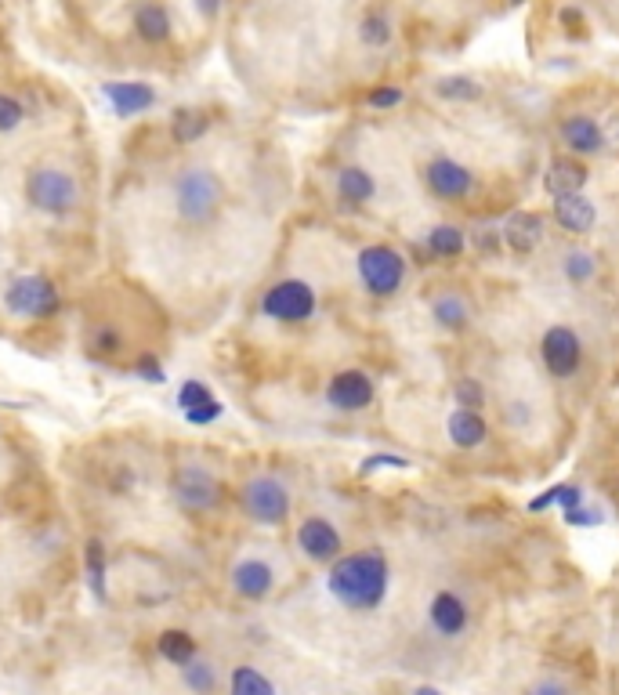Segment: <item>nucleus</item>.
<instances>
[{
  "mask_svg": "<svg viewBox=\"0 0 619 695\" xmlns=\"http://www.w3.org/2000/svg\"><path fill=\"white\" fill-rule=\"evenodd\" d=\"M388 583H391V569H388V558H384L381 551L341 554V558L330 565V576H326L330 594L341 601L344 609H352V612L381 609L384 598H388Z\"/></svg>",
  "mask_w": 619,
  "mask_h": 695,
  "instance_id": "obj_1",
  "label": "nucleus"
},
{
  "mask_svg": "<svg viewBox=\"0 0 619 695\" xmlns=\"http://www.w3.org/2000/svg\"><path fill=\"white\" fill-rule=\"evenodd\" d=\"M174 214L189 229H210L225 210V181L210 167H181L171 181Z\"/></svg>",
  "mask_w": 619,
  "mask_h": 695,
  "instance_id": "obj_2",
  "label": "nucleus"
},
{
  "mask_svg": "<svg viewBox=\"0 0 619 695\" xmlns=\"http://www.w3.org/2000/svg\"><path fill=\"white\" fill-rule=\"evenodd\" d=\"M239 507L243 515L254 525H265V529H279L290 518V507H294V496L283 478L272 475V471H258L239 482Z\"/></svg>",
  "mask_w": 619,
  "mask_h": 695,
  "instance_id": "obj_3",
  "label": "nucleus"
},
{
  "mask_svg": "<svg viewBox=\"0 0 619 695\" xmlns=\"http://www.w3.org/2000/svg\"><path fill=\"white\" fill-rule=\"evenodd\" d=\"M22 192L29 207L48 218H69L80 207V185L66 167H33Z\"/></svg>",
  "mask_w": 619,
  "mask_h": 695,
  "instance_id": "obj_4",
  "label": "nucleus"
},
{
  "mask_svg": "<svg viewBox=\"0 0 619 695\" xmlns=\"http://www.w3.org/2000/svg\"><path fill=\"white\" fill-rule=\"evenodd\" d=\"M4 308H8L15 319H51L62 308V290L51 276L44 272H26V276H15L4 286Z\"/></svg>",
  "mask_w": 619,
  "mask_h": 695,
  "instance_id": "obj_5",
  "label": "nucleus"
},
{
  "mask_svg": "<svg viewBox=\"0 0 619 695\" xmlns=\"http://www.w3.org/2000/svg\"><path fill=\"white\" fill-rule=\"evenodd\" d=\"M258 308L265 319H272V323L301 326L315 315L319 297H315L312 283H305V279H279V283H272L265 294H261Z\"/></svg>",
  "mask_w": 619,
  "mask_h": 695,
  "instance_id": "obj_6",
  "label": "nucleus"
},
{
  "mask_svg": "<svg viewBox=\"0 0 619 695\" xmlns=\"http://www.w3.org/2000/svg\"><path fill=\"white\" fill-rule=\"evenodd\" d=\"M355 268H359L366 294L373 297H395L402 290V283H406V258L395 247H388V243L362 247L359 258H355Z\"/></svg>",
  "mask_w": 619,
  "mask_h": 695,
  "instance_id": "obj_7",
  "label": "nucleus"
},
{
  "mask_svg": "<svg viewBox=\"0 0 619 695\" xmlns=\"http://www.w3.org/2000/svg\"><path fill=\"white\" fill-rule=\"evenodd\" d=\"M174 500L189 515H210L225 500V482L203 464H181L171 478Z\"/></svg>",
  "mask_w": 619,
  "mask_h": 695,
  "instance_id": "obj_8",
  "label": "nucleus"
},
{
  "mask_svg": "<svg viewBox=\"0 0 619 695\" xmlns=\"http://www.w3.org/2000/svg\"><path fill=\"white\" fill-rule=\"evenodd\" d=\"M294 536H297V551L315 565H334L344 554V540L337 533V525L323 515H308L305 522L297 525Z\"/></svg>",
  "mask_w": 619,
  "mask_h": 695,
  "instance_id": "obj_9",
  "label": "nucleus"
},
{
  "mask_svg": "<svg viewBox=\"0 0 619 695\" xmlns=\"http://www.w3.org/2000/svg\"><path fill=\"white\" fill-rule=\"evenodd\" d=\"M540 355H543V366L551 370V377L565 381V377H572V373L580 370L583 341L576 337L572 326H551L540 341Z\"/></svg>",
  "mask_w": 619,
  "mask_h": 695,
  "instance_id": "obj_10",
  "label": "nucleus"
},
{
  "mask_svg": "<svg viewBox=\"0 0 619 695\" xmlns=\"http://www.w3.org/2000/svg\"><path fill=\"white\" fill-rule=\"evenodd\" d=\"M373 399H377V388H373L370 373L362 370H341L326 384V402L341 413H362L366 406H373Z\"/></svg>",
  "mask_w": 619,
  "mask_h": 695,
  "instance_id": "obj_11",
  "label": "nucleus"
},
{
  "mask_svg": "<svg viewBox=\"0 0 619 695\" xmlns=\"http://www.w3.org/2000/svg\"><path fill=\"white\" fill-rule=\"evenodd\" d=\"M174 406L185 413V420H189L192 428H207V424H214L225 413V402L210 391V384L196 381V377H189V381L181 384L178 395H174Z\"/></svg>",
  "mask_w": 619,
  "mask_h": 695,
  "instance_id": "obj_12",
  "label": "nucleus"
},
{
  "mask_svg": "<svg viewBox=\"0 0 619 695\" xmlns=\"http://www.w3.org/2000/svg\"><path fill=\"white\" fill-rule=\"evenodd\" d=\"M424 181H428V189L439 196V200H464L467 192L475 189V174L467 171L464 163L449 160V156H439V160H431L424 167Z\"/></svg>",
  "mask_w": 619,
  "mask_h": 695,
  "instance_id": "obj_13",
  "label": "nucleus"
},
{
  "mask_svg": "<svg viewBox=\"0 0 619 695\" xmlns=\"http://www.w3.org/2000/svg\"><path fill=\"white\" fill-rule=\"evenodd\" d=\"M229 583L243 601H265L276 591V572L265 558H239L229 569Z\"/></svg>",
  "mask_w": 619,
  "mask_h": 695,
  "instance_id": "obj_14",
  "label": "nucleus"
},
{
  "mask_svg": "<svg viewBox=\"0 0 619 695\" xmlns=\"http://www.w3.org/2000/svg\"><path fill=\"white\" fill-rule=\"evenodd\" d=\"M500 243L515 250V254H533L536 247L543 243V218L533 214V210H515L507 214V221L500 225Z\"/></svg>",
  "mask_w": 619,
  "mask_h": 695,
  "instance_id": "obj_15",
  "label": "nucleus"
},
{
  "mask_svg": "<svg viewBox=\"0 0 619 695\" xmlns=\"http://www.w3.org/2000/svg\"><path fill=\"white\" fill-rule=\"evenodd\" d=\"M554 218H558V225H562L565 232L583 236V232L594 229L598 210H594V203L587 200L583 192H565V196H554Z\"/></svg>",
  "mask_w": 619,
  "mask_h": 695,
  "instance_id": "obj_16",
  "label": "nucleus"
},
{
  "mask_svg": "<svg viewBox=\"0 0 619 695\" xmlns=\"http://www.w3.org/2000/svg\"><path fill=\"white\" fill-rule=\"evenodd\" d=\"M431 627L439 630L442 638H457V634H464L467 630V619H471V612H467L464 598H457L453 591H442L435 594V601H431Z\"/></svg>",
  "mask_w": 619,
  "mask_h": 695,
  "instance_id": "obj_17",
  "label": "nucleus"
},
{
  "mask_svg": "<svg viewBox=\"0 0 619 695\" xmlns=\"http://www.w3.org/2000/svg\"><path fill=\"white\" fill-rule=\"evenodd\" d=\"M105 98L116 109V116H138L156 102V91L138 80H116V84H105Z\"/></svg>",
  "mask_w": 619,
  "mask_h": 695,
  "instance_id": "obj_18",
  "label": "nucleus"
},
{
  "mask_svg": "<svg viewBox=\"0 0 619 695\" xmlns=\"http://www.w3.org/2000/svg\"><path fill=\"white\" fill-rule=\"evenodd\" d=\"M562 142L569 145L572 153L591 156L605 149V134H601V127L594 124L591 116H569L562 124Z\"/></svg>",
  "mask_w": 619,
  "mask_h": 695,
  "instance_id": "obj_19",
  "label": "nucleus"
},
{
  "mask_svg": "<svg viewBox=\"0 0 619 695\" xmlns=\"http://www.w3.org/2000/svg\"><path fill=\"white\" fill-rule=\"evenodd\" d=\"M446 431H449V442H453L457 449L482 446L489 435L486 420H482V413H475V410H453L446 420Z\"/></svg>",
  "mask_w": 619,
  "mask_h": 695,
  "instance_id": "obj_20",
  "label": "nucleus"
},
{
  "mask_svg": "<svg viewBox=\"0 0 619 695\" xmlns=\"http://www.w3.org/2000/svg\"><path fill=\"white\" fill-rule=\"evenodd\" d=\"M134 29H138V37L145 44H163V40L171 37V11L163 8L160 0H145L134 11Z\"/></svg>",
  "mask_w": 619,
  "mask_h": 695,
  "instance_id": "obj_21",
  "label": "nucleus"
},
{
  "mask_svg": "<svg viewBox=\"0 0 619 695\" xmlns=\"http://www.w3.org/2000/svg\"><path fill=\"white\" fill-rule=\"evenodd\" d=\"M84 580L98 601L109 598V551H105V543L98 536L84 543Z\"/></svg>",
  "mask_w": 619,
  "mask_h": 695,
  "instance_id": "obj_22",
  "label": "nucleus"
},
{
  "mask_svg": "<svg viewBox=\"0 0 619 695\" xmlns=\"http://www.w3.org/2000/svg\"><path fill=\"white\" fill-rule=\"evenodd\" d=\"M373 192H377V181H373V174L366 171V167H344V171L337 174V196H341V203H348V207L370 203Z\"/></svg>",
  "mask_w": 619,
  "mask_h": 695,
  "instance_id": "obj_23",
  "label": "nucleus"
},
{
  "mask_svg": "<svg viewBox=\"0 0 619 695\" xmlns=\"http://www.w3.org/2000/svg\"><path fill=\"white\" fill-rule=\"evenodd\" d=\"M547 192L551 196H565V192H583V185H587V167L576 160H554L551 167H547Z\"/></svg>",
  "mask_w": 619,
  "mask_h": 695,
  "instance_id": "obj_24",
  "label": "nucleus"
},
{
  "mask_svg": "<svg viewBox=\"0 0 619 695\" xmlns=\"http://www.w3.org/2000/svg\"><path fill=\"white\" fill-rule=\"evenodd\" d=\"M156 652H160L163 663H171V667H185L189 659L200 656V648H196V638H192L189 630H163L160 638H156Z\"/></svg>",
  "mask_w": 619,
  "mask_h": 695,
  "instance_id": "obj_25",
  "label": "nucleus"
},
{
  "mask_svg": "<svg viewBox=\"0 0 619 695\" xmlns=\"http://www.w3.org/2000/svg\"><path fill=\"white\" fill-rule=\"evenodd\" d=\"M181 681H185V688H189L192 695H214L221 685V677H218V667L210 663V659L196 656L189 659L185 667H181Z\"/></svg>",
  "mask_w": 619,
  "mask_h": 695,
  "instance_id": "obj_26",
  "label": "nucleus"
},
{
  "mask_svg": "<svg viewBox=\"0 0 619 695\" xmlns=\"http://www.w3.org/2000/svg\"><path fill=\"white\" fill-rule=\"evenodd\" d=\"M431 319L442 326V330H464L467 319H471V308L460 294H442L431 301Z\"/></svg>",
  "mask_w": 619,
  "mask_h": 695,
  "instance_id": "obj_27",
  "label": "nucleus"
},
{
  "mask_svg": "<svg viewBox=\"0 0 619 695\" xmlns=\"http://www.w3.org/2000/svg\"><path fill=\"white\" fill-rule=\"evenodd\" d=\"M467 247V239L464 232L457 229V225H435V229L428 232V254L431 258H442V261H453L460 258Z\"/></svg>",
  "mask_w": 619,
  "mask_h": 695,
  "instance_id": "obj_28",
  "label": "nucleus"
},
{
  "mask_svg": "<svg viewBox=\"0 0 619 695\" xmlns=\"http://www.w3.org/2000/svg\"><path fill=\"white\" fill-rule=\"evenodd\" d=\"M210 120L200 113V109H178L171 120V134H174V142L181 145H192V142H200L203 134H207Z\"/></svg>",
  "mask_w": 619,
  "mask_h": 695,
  "instance_id": "obj_29",
  "label": "nucleus"
},
{
  "mask_svg": "<svg viewBox=\"0 0 619 695\" xmlns=\"http://www.w3.org/2000/svg\"><path fill=\"white\" fill-rule=\"evenodd\" d=\"M229 695H279V692L258 667H236L229 681Z\"/></svg>",
  "mask_w": 619,
  "mask_h": 695,
  "instance_id": "obj_30",
  "label": "nucleus"
},
{
  "mask_svg": "<svg viewBox=\"0 0 619 695\" xmlns=\"http://www.w3.org/2000/svg\"><path fill=\"white\" fill-rule=\"evenodd\" d=\"M562 268L572 283H591L594 272H598V261H594V254H587V250H569Z\"/></svg>",
  "mask_w": 619,
  "mask_h": 695,
  "instance_id": "obj_31",
  "label": "nucleus"
},
{
  "mask_svg": "<svg viewBox=\"0 0 619 695\" xmlns=\"http://www.w3.org/2000/svg\"><path fill=\"white\" fill-rule=\"evenodd\" d=\"M359 37H362V44H370V48H384L391 40V22L384 19L381 11H370L359 26Z\"/></svg>",
  "mask_w": 619,
  "mask_h": 695,
  "instance_id": "obj_32",
  "label": "nucleus"
},
{
  "mask_svg": "<svg viewBox=\"0 0 619 695\" xmlns=\"http://www.w3.org/2000/svg\"><path fill=\"white\" fill-rule=\"evenodd\" d=\"M453 399H457L460 410L482 413V406H486V391H482V384L478 381H471V377H460V381L453 384Z\"/></svg>",
  "mask_w": 619,
  "mask_h": 695,
  "instance_id": "obj_33",
  "label": "nucleus"
},
{
  "mask_svg": "<svg viewBox=\"0 0 619 695\" xmlns=\"http://www.w3.org/2000/svg\"><path fill=\"white\" fill-rule=\"evenodd\" d=\"M442 98H457V102H475V98H482V87L475 84V80H467V77H446L439 80V87H435Z\"/></svg>",
  "mask_w": 619,
  "mask_h": 695,
  "instance_id": "obj_34",
  "label": "nucleus"
},
{
  "mask_svg": "<svg viewBox=\"0 0 619 695\" xmlns=\"http://www.w3.org/2000/svg\"><path fill=\"white\" fill-rule=\"evenodd\" d=\"M22 124H26V105L15 95H8V91H0V134L15 131Z\"/></svg>",
  "mask_w": 619,
  "mask_h": 695,
  "instance_id": "obj_35",
  "label": "nucleus"
},
{
  "mask_svg": "<svg viewBox=\"0 0 619 695\" xmlns=\"http://www.w3.org/2000/svg\"><path fill=\"white\" fill-rule=\"evenodd\" d=\"M134 370L142 373V381H149V384H163V381H167V370H163V362L156 359L153 352H142V355H138V362H134Z\"/></svg>",
  "mask_w": 619,
  "mask_h": 695,
  "instance_id": "obj_36",
  "label": "nucleus"
},
{
  "mask_svg": "<svg viewBox=\"0 0 619 695\" xmlns=\"http://www.w3.org/2000/svg\"><path fill=\"white\" fill-rule=\"evenodd\" d=\"M366 102H370L373 109H391V105L402 102V87H377V91H370Z\"/></svg>",
  "mask_w": 619,
  "mask_h": 695,
  "instance_id": "obj_37",
  "label": "nucleus"
},
{
  "mask_svg": "<svg viewBox=\"0 0 619 695\" xmlns=\"http://www.w3.org/2000/svg\"><path fill=\"white\" fill-rule=\"evenodd\" d=\"M377 467H410L406 457H395V453H377V457H366L362 460V475H370Z\"/></svg>",
  "mask_w": 619,
  "mask_h": 695,
  "instance_id": "obj_38",
  "label": "nucleus"
},
{
  "mask_svg": "<svg viewBox=\"0 0 619 695\" xmlns=\"http://www.w3.org/2000/svg\"><path fill=\"white\" fill-rule=\"evenodd\" d=\"M565 515V522L569 525H580V529H587V525H598L601 522V515L598 511H591V507H572V511H562Z\"/></svg>",
  "mask_w": 619,
  "mask_h": 695,
  "instance_id": "obj_39",
  "label": "nucleus"
},
{
  "mask_svg": "<svg viewBox=\"0 0 619 695\" xmlns=\"http://www.w3.org/2000/svg\"><path fill=\"white\" fill-rule=\"evenodd\" d=\"M580 504H583V489L572 486V482H562V486H558V507H562V511H572V507H580Z\"/></svg>",
  "mask_w": 619,
  "mask_h": 695,
  "instance_id": "obj_40",
  "label": "nucleus"
},
{
  "mask_svg": "<svg viewBox=\"0 0 619 695\" xmlns=\"http://www.w3.org/2000/svg\"><path fill=\"white\" fill-rule=\"evenodd\" d=\"M529 695H569V688H565L562 681H554V677H543V681H536V685L529 688Z\"/></svg>",
  "mask_w": 619,
  "mask_h": 695,
  "instance_id": "obj_41",
  "label": "nucleus"
},
{
  "mask_svg": "<svg viewBox=\"0 0 619 695\" xmlns=\"http://www.w3.org/2000/svg\"><path fill=\"white\" fill-rule=\"evenodd\" d=\"M551 504H558V486H551L543 496H536V500H529V511L533 515H540V511H547Z\"/></svg>",
  "mask_w": 619,
  "mask_h": 695,
  "instance_id": "obj_42",
  "label": "nucleus"
},
{
  "mask_svg": "<svg viewBox=\"0 0 619 695\" xmlns=\"http://www.w3.org/2000/svg\"><path fill=\"white\" fill-rule=\"evenodd\" d=\"M192 4H196V11H200L203 19H218L221 0H192Z\"/></svg>",
  "mask_w": 619,
  "mask_h": 695,
  "instance_id": "obj_43",
  "label": "nucleus"
},
{
  "mask_svg": "<svg viewBox=\"0 0 619 695\" xmlns=\"http://www.w3.org/2000/svg\"><path fill=\"white\" fill-rule=\"evenodd\" d=\"M413 695H442L439 688H431V685H420V688H413Z\"/></svg>",
  "mask_w": 619,
  "mask_h": 695,
  "instance_id": "obj_44",
  "label": "nucleus"
},
{
  "mask_svg": "<svg viewBox=\"0 0 619 695\" xmlns=\"http://www.w3.org/2000/svg\"><path fill=\"white\" fill-rule=\"evenodd\" d=\"M515 4H525V0H515Z\"/></svg>",
  "mask_w": 619,
  "mask_h": 695,
  "instance_id": "obj_45",
  "label": "nucleus"
}]
</instances>
